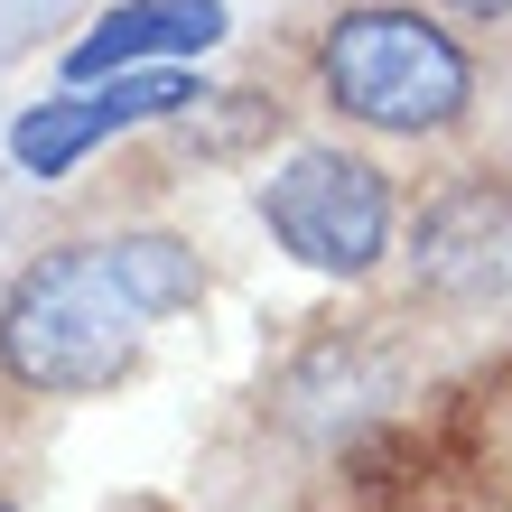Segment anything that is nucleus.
<instances>
[{
  "mask_svg": "<svg viewBox=\"0 0 512 512\" xmlns=\"http://www.w3.org/2000/svg\"><path fill=\"white\" fill-rule=\"evenodd\" d=\"M205 298V270L177 233H112L28 261L0 298V373L47 401L112 391L159 317H187Z\"/></svg>",
  "mask_w": 512,
  "mask_h": 512,
  "instance_id": "f257e3e1",
  "label": "nucleus"
},
{
  "mask_svg": "<svg viewBox=\"0 0 512 512\" xmlns=\"http://www.w3.org/2000/svg\"><path fill=\"white\" fill-rule=\"evenodd\" d=\"M317 84L345 122L391 131V140H419V131H447L457 112L475 103V66L466 47L429 28L419 10H345L317 47Z\"/></svg>",
  "mask_w": 512,
  "mask_h": 512,
  "instance_id": "f03ea898",
  "label": "nucleus"
},
{
  "mask_svg": "<svg viewBox=\"0 0 512 512\" xmlns=\"http://www.w3.org/2000/svg\"><path fill=\"white\" fill-rule=\"evenodd\" d=\"M261 224L289 261L326 270V280H364L391 243V187L354 149H289L261 177Z\"/></svg>",
  "mask_w": 512,
  "mask_h": 512,
  "instance_id": "7ed1b4c3",
  "label": "nucleus"
},
{
  "mask_svg": "<svg viewBox=\"0 0 512 512\" xmlns=\"http://www.w3.org/2000/svg\"><path fill=\"white\" fill-rule=\"evenodd\" d=\"M410 280L447 298V308H494L512 298V187L466 177V187L429 196V215L410 233Z\"/></svg>",
  "mask_w": 512,
  "mask_h": 512,
  "instance_id": "20e7f679",
  "label": "nucleus"
},
{
  "mask_svg": "<svg viewBox=\"0 0 512 512\" xmlns=\"http://www.w3.org/2000/svg\"><path fill=\"white\" fill-rule=\"evenodd\" d=\"M187 103H205L196 75H177V66L140 75V66H122V75H103V94H56L38 112H19L10 122V159H19V177H66L84 149H103L112 131L168 122V112H187Z\"/></svg>",
  "mask_w": 512,
  "mask_h": 512,
  "instance_id": "39448f33",
  "label": "nucleus"
},
{
  "mask_svg": "<svg viewBox=\"0 0 512 512\" xmlns=\"http://www.w3.org/2000/svg\"><path fill=\"white\" fill-rule=\"evenodd\" d=\"M224 38V0H122L103 28L66 47V84H103L140 56H205Z\"/></svg>",
  "mask_w": 512,
  "mask_h": 512,
  "instance_id": "423d86ee",
  "label": "nucleus"
},
{
  "mask_svg": "<svg viewBox=\"0 0 512 512\" xmlns=\"http://www.w3.org/2000/svg\"><path fill=\"white\" fill-rule=\"evenodd\" d=\"M66 10H75V0H0V56H19L47 19H66Z\"/></svg>",
  "mask_w": 512,
  "mask_h": 512,
  "instance_id": "0eeeda50",
  "label": "nucleus"
},
{
  "mask_svg": "<svg viewBox=\"0 0 512 512\" xmlns=\"http://www.w3.org/2000/svg\"><path fill=\"white\" fill-rule=\"evenodd\" d=\"M447 10H466V19H512V0H447Z\"/></svg>",
  "mask_w": 512,
  "mask_h": 512,
  "instance_id": "6e6552de",
  "label": "nucleus"
},
{
  "mask_svg": "<svg viewBox=\"0 0 512 512\" xmlns=\"http://www.w3.org/2000/svg\"><path fill=\"white\" fill-rule=\"evenodd\" d=\"M0 512H10V503H0Z\"/></svg>",
  "mask_w": 512,
  "mask_h": 512,
  "instance_id": "1a4fd4ad",
  "label": "nucleus"
}]
</instances>
